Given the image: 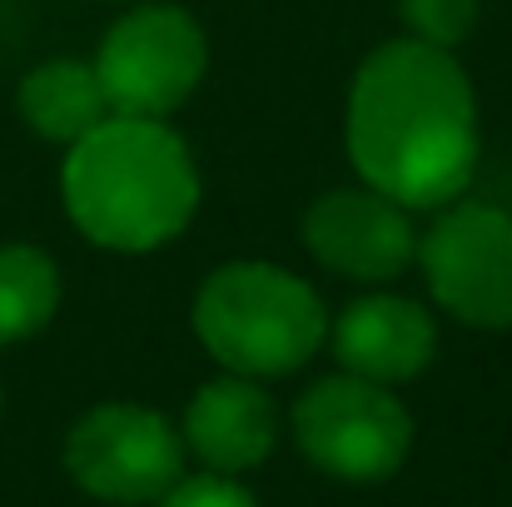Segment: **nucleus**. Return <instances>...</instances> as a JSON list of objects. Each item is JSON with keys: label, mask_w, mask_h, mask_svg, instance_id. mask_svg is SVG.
Listing matches in <instances>:
<instances>
[{"label": "nucleus", "mask_w": 512, "mask_h": 507, "mask_svg": "<svg viewBox=\"0 0 512 507\" xmlns=\"http://www.w3.org/2000/svg\"><path fill=\"white\" fill-rule=\"evenodd\" d=\"M343 140L368 189L403 209H443L478 169V95L453 50L383 40L353 75Z\"/></svg>", "instance_id": "obj_1"}, {"label": "nucleus", "mask_w": 512, "mask_h": 507, "mask_svg": "<svg viewBox=\"0 0 512 507\" xmlns=\"http://www.w3.org/2000/svg\"><path fill=\"white\" fill-rule=\"evenodd\" d=\"M70 224L115 254H150L199 209V169L165 120L110 115L80 135L60 169Z\"/></svg>", "instance_id": "obj_2"}, {"label": "nucleus", "mask_w": 512, "mask_h": 507, "mask_svg": "<svg viewBox=\"0 0 512 507\" xmlns=\"http://www.w3.org/2000/svg\"><path fill=\"white\" fill-rule=\"evenodd\" d=\"M194 334L224 373L284 378L299 373L329 338L319 294L284 264H219L194 294Z\"/></svg>", "instance_id": "obj_3"}, {"label": "nucleus", "mask_w": 512, "mask_h": 507, "mask_svg": "<svg viewBox=\"0 0 512 507\" xmlns=\"http://www.w3.org/2000/svg\"><path fill=\"white\" fill-rule=\"evenodd\" d=\"M294 443L319 473L339 483H383L413 448V418L388 393V383L329 373L299 393Z\"/></svg>", "instance_id": "obj_4"}, {"label": "nucleus", "mask_w": 512, "mask_h": 507, "mask_svg": "<svg viewBox=\"0 0 512 507\" xmlns=\"http://www.w3.org/2000/svg\"><path fill=\"white\" fill-rule=\"evenodd\" d=\"M204 65H209L204 30L179 5L130 10L105 30L95 55L110 115H140V120H165L170 110H179L204 80Z\"/></svg>", "instance_id": "obj_5"}, {"label": "nucleus", "mask_w": 512, "mask_h": 507, "mask_svg": "<svg viewBox=\"0 0 512 507\" xmlns=\"http://www.w3.org/2000/svg\"><path fill=\"white\" fill-rule=\"evenodd\" d=\"M428 294L468 329H512V214L483 199H453L418 239Z\"/></svg>", "instance_id": "obj_6"}, {"label": "nucleus", "mask_w": 512, "mask_h": 507, "mask_svg": "<svg viewBox=\"0 0 512 507\" xmlns=\"http://www.w3.org/2000/svg\"><path fill=\"white\" fill-rule=\"evenodd\" d=\"M65 473L100 503H160L184 478V438L155 408L100 403L70 428Z\"/></svg>", "instance_id": "obj_7"}, {"label": "nucleus", "mask_w": 512, "mask_h": 507, "mask_svg": "<svg viewBox=\"0 0 512 507\" xmlns=\"http://www.w3.org/2000/svg\"><path fill=\"white\" fill-rule=\"evenodd\" d=\"M304 249L339 279L388 284L418 259V229L378 189H329L304 214Z\"/></svg>", "instance_id": "obj_8"}, {"label": "nucleus", "mask_w": 512, "mask_h": 507, "mask_svg": "<svg viewBox=\"0 0 512 507\" xmlns=\"http://www.w3.org/2000/svg\"><path fill=\"white\" fill-rule=\"evenodd\" d=\"M179 438H184V448L209 473L234 478V473L259 468L274 453V443H279V408L259 388V378L224 373V378H209L189 398Z\"/></svg>", "instance_id": "obj_9"}, {"label": "nucleus", "mask_w": 512, "mask_h": 507, "mask_svg": "<svg viewBox=\"0 0 512 507\" xmlns=\"http://www.w3.org/2000/svg\"><path fill=\"white\" fill-rule=\"evenodd\" d=\"M334 358L343 373L373 378V383H408L433 363L438 324L418 299L403 294H363L329 324Z\"/></svg>", "instance_id": "obj_10"}, {"label": "nucleus", "mask_w": 512, "mask_h": 507, "mask_svg": "<svg viewBox=\"0 0 512 507\" xmlns=\"http://www.w3.org/2000/svg\"><path fill=\"white\" fill-rule=\"evenodd\" d=\"M15 105H20V120L50 145H75L100 120H110L100 75L85 60H45V65H35L20 80Z\"/></svg>", "instance_id": "obj_11"}, {"label": "nucleus", "mask_w": 512, "mask_h": 507, "mask_svg": "<svg viewBox=\"0 0 512 507\" xmlns=\"http://www.w3.org/2000/svg\"><path fill=\"white\" fill-rule=\"evenodd\" d=\"M60 309V269L35 244H0V343L35 338Z\"/></svg>", "instance_id": "obj_12"}, {"label": "nucleus", "mask_w": 512, "mask_h": 507, "mask_svg": "<svg viewBox=\"0 0 512 507\" xmlns=\"http://www.w3.org/2000/svg\"><path fill=\"white\" fill-rule=\"evenodd\" d=\"M398 15H403L413 40L438 45V50H458L478 25V0H398Z\"/></svg>", "instance_id": "obj_13"}, {"label": "nucleus", "mask_w": 512, "mask_h": 507, "mask_svg": "<svg viewBox=\"0 0 512 507\" xmlns=\"http://www.w3.org/2000/svg\"><path fill=\"white\" fill-rule=\"evenodd\" d=\"M155 507H259V498L224 473H204V478H179Z\"/></svg>", "instance_id": "obj_14"}]
</instances>
